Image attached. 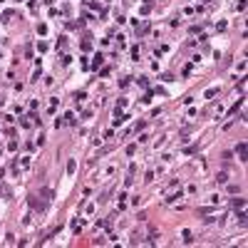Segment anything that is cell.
<instances>
[{
  "label": "cell",
  "instance_id": "cell-1",
  "mask_svg": "<svg viewBox=\"0 0 248 248\" xmlns=\"http://www.w3.org/2000/svg\"><path fill=\"white\" fill-rule=\"evenodd\" d=\"M238 156H241V161H246V142L238 144Z\"/></svg>",
  "mask_w": 248,
  "mask_h": 248
},
{
  "label": "cell",
  "instance_id": "cell-2",
  "mask_svg": "<svg viewBox=\"0 0 248 248\" xmlns=\"http://www.w3.org/2000/svg\"><path fill=\"white\" fill-rule=\"evenodd\" d=\"M74 169H77V164H74V159H69V164H67V171H69V174H74Z\"/></svg>",
  "mask_w": 248,
  "mask_h": 248
},
{
  "label": "cell",
  "instance_id": "cell-3",
  "mask_svg": "<svg viewBox=\"0 0 248 248\" xmlns=\"http://www.w3.org/2000/svg\"><path fill=\"white\" fill-rule=\"evenodd\" d=\"M184 241H186V243H191V241H193V238H191V231H184Z\"/></svg>",
  "mask_w": 248,
  "mask_h": 248
}]
</instances>
